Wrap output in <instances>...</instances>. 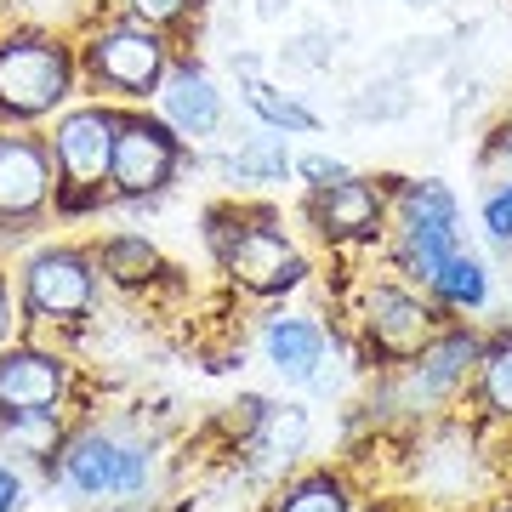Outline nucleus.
Returning a JSON list of instances; mask_svg holds the SVG:
<instances>
[{
	"label": "nucleus",
	"mask_w": 512,
	"mask_h": 512,
	"mask_svg": "<svg viewBox=\"0 0 512 512\" xmlns=\"http://www.w3.org/2000/svg\"><path fill=\"white\" fill-rule=\"evenodd\" d=\"M171 165H177V148H171V137L160 126L120 120V131H114V160H109V183L120 194H154V188H165Z\"/></svg>",
	"instance_id": "obj_4"
},
{
	"label": "nucleus",
	"mask_w": 512,
	"mask_h": 512,
	"mask_svg": "<svg viewBox=\"0 0 512 512\" xmlns=\"http://www.w3.org/2000/svg\"><path fill=\"white\" fill-rule=\"evenodd\" d=\"M484 228H490L495 239H512V188H501V194L484 200Z\"/></svg>",
	"instance_id": "obj_25"
},
{
	"label": "nucleus",
	"mask_w": 512,
	"mask_h": 512,
	"mask_svg": "<svg viewBox=\"0 0 512 512\" xmlns=\"http://www.w3.org/2000/svg\"><path fill=\"white\" fill-rule=\"evenodd\" d=\"M6 439L18 444V450H29V456H46V450L57 444L52 410H12V421H6Z\"/></svg>",
	"instance_id": "obj_21"
},
{
	"label": "nucleus",
	"mask_w": 512,
	"mask_h": 512,
	"mask_svg": "<svg viewBox=\"0 0 512 512\" xmlns=\"http://www.w3.org/2000/svg\"><path fill=\"white\" fill-rule=\"evenodd\" d=\"M114 131H120V120L103 109H74L57 126V165H63L69 183H80V188L103 183V171L114 160Z\"/></svg>",
	"instance_id": "obj_7"
},
{
	"label": "nucleus",
	"mask_w": 512,
	"mask_h": 512,
	"mask_svg": "<svg viewBox=\"0 0 512 512\" xmlns=\"http://www.w3.org/2000/svg\"><path fill=\"white\" fill-rule=\"evenodd\" d=\"M399 222H404V262L433 285V274L456 256V200H450V188L410 183L399 200Z\"/></svg>",
	"instance_id": "obj_2"
},
{
	"label": "nucleus",
	"mask_w": 512,
	"mask_h": 512,
	"mask_svg": "<svg viewBox=\"0 0 512 512\" xmlns=\"http://www.w3.org/2000/svg\"><path fill=\"white\" fill-rule=\"evenodd\" d=\"M285 165H291L285 137H251V143L234 154V177H251V183H279V177H285Z\"/></svg>",
	"instance_id": "obj_15"
},
{
	"label": "nucleus",
	"mask_w": 512,
	"mask_h": 512,
	"mask_svg": "<svg viewBox=\"0 0 512 512\" xmlns=\"http://www.w3.org/2000/svg\"><path fill=\"white\" fill-rule=\"evenodd\" d=\"M63 473H69L74 490H86V495H126V490L143 484L148 456H143V450H131V444L103 439V433H86V439L69 444Z\"/></svg>",
	"instance_id": "obj_3"
},
{
	"label": "nucleus",
	"mask_w": 512,
	"mask_h": 512,
	"mask_svg": "<svg viewBox=\"0 0 512 512\" xmlns=\"http://www.w3.org/2000/svg\"><path fill=\"white\" fill-rule=\"evenodd\" d=\"M92 74L109 80L114 92H148L165 74V46L148 29H109L92 40Z\"/></svg>",
	"instance_id": "obj_5"
},
{
	"label": "nucleus",
	"mask_w": 512,
	"mask_h": 512,
	"mask_svg": "<svg viewBox=\"0 0 512 512\" xmlns=\"http://www.w3.org/2000/svg\"><path fill=\"white\" fill-rule=\"evenodd\" d=\"M23 285H29V308L40 319H74V313L92 308V268L74 251H40Z\"/></svg>",
	"instance_id": "obj_6"
},
{
	"label": "nucleus",
	"mask_w": 512,
	"mask_h": 512,
	"mask_svg": "<svg viewBox=\"0 0 512 512\" xmlns=\"http://www.w3.org/2000/svg\"><path fill=\"white\" fill-rule=\"evenodd\" d=\"M319 228L325 234H342V239H365L376 234V222H382V194L370 183H336V188H319Z\"/></svg>",
	"instance_id": "obj_12"
},
{
	"label": "nucleus",
	"mask_w": 512,
	"mask_h": 512,
	"mask_svg": "<svg viewBox=\"0 0 512 512\" xmlns=\"http://www.w3.org/2000/svg\"><path fill=\"white\" fill-rule=\"evenodd\" d=\"M183 6L188 0H131V12L143 23H171V18H183Z\"/></svg>",
	"instance_id": "obj_26"
},
{
	"label": "nucleus",
	"mask_w": 512,
	"mask_h": 512,
	"mask_svg": "<svg viewBox=\"0 0 512 512\" xmlns=\"http://www.w3.org/2000/svg\"><path fill=\"white\" fill-rule=\"evenodd\" d=\"M433 291H439L444 302H467V308H473V302H484V268H478L473 256L456 251L439 274H433Z\"/></svg>",
	"instance_id": "obj_19"
},
{
	"label": "nucleus",
	"mask_w": 512,
	"mask_h": 512,
	"mask_svg": "<svg viewBox=\"0 0 512 512\" xmlns=\"http://www.w3.org/2000/svg\"><path fill=\"white\" fill-rule=\"evenodd\" d=\"M473 336H450V342H439V348L427 353V370H421V387L427 393H444V387L461 376V365H473Z\"/></svg>",
	"instance_id": "obj_20"
},
{
	"label": "nucleus",
	"mask_w": 512,
	"mask_h": 512,
	"mask_svg": "<svg viewBox=\"0 0 512 512\" xmlns=\"http://www.w3.org/2000/svg\"><path fill=\"white\" fill-rule=\"evenodd\" d=\"M52 194L46 148L29 137H0V217H29Z\"/></svg>",
	"instance_id": "obj_9"
},
{
	"label": "nucleus",
	"mask_w": 512,
	"mask_h": 512,
	"mask_svg": "<svg viewBox=\"0 0 512 512\" xmlns=\"http://www.w3.org/2000/svg\"><path fill=\"white\" fill-rule=\"evenodd\" d=\"M69 92V57L46 46V40H18L0 46V109L35 120V114L57 109V97Z\"/></svg>",
	"instance_id": "obj_1"
},
{
	"label": "nucleus",
	"mask_w": 512,
	"mask_h": 512,
	"mask_svg": "<svg viewBox=\"0 0 512 512\" xmlns=\"http://www.w3.org/2000/svg\"><path fill=\"white\" fill-rule=\"evenodd\" d=\"M18 501H23V484L0 467V512H18Z\"/></svg>",
	"instance_id": "obj_28"
},
{
	"label": "nucleus",
	"mask_w": 512,
	"mask_h": 512,
	"mask_svg": "<svg viewBox=\"0 0 512 512\" xmlns=\"http://www.w3.org/2000/svg\"><path fill=\"white\" fill-rule=\"evenodd\" d=\"M291 57H302V63H330V46H325L319 35H308V40H296Z\"/></svg>",
	"instance_id": "obj_27"
},
{
	"label": "nucleus",
	"mask_w": 512,
	"mask_h": 512,
	"mask_svg": "<svg viewBox=\"0 0 512 512\" xmlns=\"http://www.w3.org/2000/svg\"><path fill=\"white\" fill-rule=\"evenodd\" d=\"M507 512H512V507H507Z\"/></svg>",
	"instance_id": "obj_32"
},
{
	"label": "nucleus",
	"mask_w": 512,
	"mask_h": 512,
	"mask_svg": "<svg viewBox=\"0 0 512 512\" xmlns=\"http://www.w3.org/2000/svg\"><path fill=\"white\" fill-rule=\"evenodd\" d=\"M484 399H490V410L512 416V342H501V348L484 359Z\"/></svg>",
	"instance_id": "obj_23"
},
{
	"label": "nucleus",
	"mask_w": 512,
	"mask_h": 512,
	"mask_svg": "<svg viewBox=\"0 0 512 512\" xmlns=\"http://www.w3.org/2000/svg\"><path fill=\"white\" fill-rule=\"evenodd\" d=\"M302 439H308V416L285 404V410H274V416L262 421V444H256V450L268 461H291L296 450H302Z\"/></svg>",
	"instance_id": "obj_18"
},
{
	"label": "nucleus",
	"mask_w": 512,
	"mask_h": 512,
	"mask_svg": "<svg viewBox=\"0 0 512 512\" xmlns=\"http://www.w3.org/2000/svg\"><path fill=\"white\" fill-rule=\"evenodd\" d=\"M279 512H348V495H342L336 478H302V484L285 495Z\"/></svg>",
	"instance_id": "obj_22"
},
{
	"label": "nucleus",
	"mask_w": 512,
	"mask_h": 512,
	"mask_svg": "<svg viewBox=\"0 0 512 512\" xmlns=\"http://www.w3.org/2000/svg\"><path fill=\"white\" fill-rule=\"evenodd\" d=\"M63 393V370L46 353H6L0 359V410H46Z\"/></svg>",
	"instance_id": "obj_11"
},
{
	"label": "nucleus",
	"mask_w": 512,
	"mask_h": 512,
	"mask_svg": "<svg viewBox=\"0 0 512 512\" xmlns=\"http://www.w3.org/2000/svg\"><path fill=\"white\" fill-rule=\"evenodd\" d=\"M245 103H251L268 126H279V131H313V114L308 109H296L291 97H279L274 86H262L256 74H245Z\"/></svg>",
	"instance_id": "obj_16"
},
{
	"label": "nucleus",
	"mask_w": 512,
	"mask_h": 512,
	"mask_svg": "<svg viewBox=\"0 0 512 512\" xmlns=\"http://www.w3.org/2000/svg\"><path fill=\"white\" fill-rule=\"evenodd\" d=\"M222 256H228V274H234L245 291H262V296L285 291V285L302 279V256H296L274 228H239V239L222 245Z\"/></svg>",
	"instance_id": "obj_8"
},
{
	"label": "nucleus",
	"mask_w": 512,
	"mask_h": 512,
	"mask_svg": "<svg viewBox=\"0 0 512 512\" xmlns=\"http://www.w3.org/2000/svg\"><path fill=\"white\" fill-rule=\"evenodd\" d=\"M427 330H433V319H427V308H421L416 296H404V291L370 296V336H376V348H382L387 359L421 353L427 348Z\"/></svg>",
	"instance_id": "obj_10"
},
{
	"label": "nucleus",
	"mask_w": 512,
	"mask_h": 512,
	"mask_svg": "<svg viewBox=\"0 0 512 512\" xmlns=\"http://www.w3.org/2000/svg\"><path fill=\"white\" fill-rule=\"evenodd\" d=\"M268 359H274L279 376L308 382L313 365L325 359V336H319V325H308V319H274V325H268Z\"/></svg>",
	"instance_id": "obj_14"
},
{
	"label": "nucleus",
	"mask_w": 512,
	"mask_h": 512,
	"mask_svg": "<svg viewBox=\"0 0 512 512\" xmlns=\"http://www.w3.org/2000/svg\"><path fill=\"white\" fill-rule=\"evenodd\" d=\"M302 177H308L313 188H336V183H348V165L342 160H330V154H308V160L296 165Z\"/></svg>",
	"instance_id": "obj_24"
},
{
	"label": "nucleus",
	"mask_w": 512,
	"mask_h": 512,
	"mask_svg": "<svg viewBox=\"0 0 512 512\" xmlns=\"http://www.w3.org/2000/svg\"><path fill=\"white\" fill-rule=\"evenodd\" d=\"M160 109L183 137H205V131H217V120H222V103H217V92H211V80L194 74V69H183V74L165 80Z\"/></svg>",
	"instance_id": "obj_13"
},
{
	"label": "nucleus",
	"mask_w": 512,
	"mask_h": 512,
	"mask_svg": "<svg viewBox=\"0 0 512 512\" xmlns=\"http://www.w3.org/2000/svg\"><path fill=\"white\" fill-rule=\"evenodd\" d=\"M285 6H291V0H256V18H279Z\"/></svg>",
	"instance_id": "obj_29"
},
{
	"label": "nucleus",
	"mask_w": 512,
	"mask_h": 512,
	"mask_svg": "<svg viewBox=\"0 0 512 512\" xmlns=\"http://www.w3.org/2000/svg\"><path fill=\"white\" fill-rule=\"evenodd\" d=\"M103 268H109L120 285H143V279L160 268V256H154L148 239H109V245H103Z\"/></svg>",
	"instance_id": "obj_17"
},
{
	"label": "nucleus",
	"mask_w": 512,
	"mask_h": 512,
	"mask_svg": "<svg viewBox=\"0 0 512 512\" xmlns=\"http://www.w3.org/2000/svg\"><path fill=\"white\" fill-rule=\"evenodd\" d=\"M0 336H6V296H0Z\"/></svg>",
	"instance_id": "obj_30"
},
{
	"label": "nucleus",
	"mask_w": 512,
	"mask_h": 512,
	"mask_svg": "<svg viewBox=\"0 0 512 512\" xmlns=\"http://www.w3.org/2000/svg\"><path fill=\"white\" fill-rule=\"evenodd\" d=\"M404 6H433V0H404Z\"/></svg>",
	"instance_id": "obj_31"
}]
</instances>
